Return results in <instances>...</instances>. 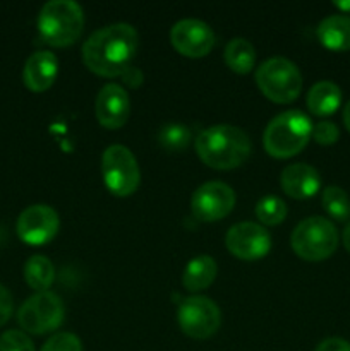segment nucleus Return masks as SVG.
<instances>
[{"label":"nucleus","mask_w":350,"mask_h":351,"mask_svg":"<svg viewBox=\"0 0 350 351\" xmlns=\"http://www.w3.org/2000/svg\"><path fill=\"white\" fill-rule=\"evenodd\" d=\"M137 50V31L130 24L115 23L100 27L82 47L84 65L102 77H117L129 69Z\"/></svg>","instance_id":"obj_1"},{"label":"nucleus","mask_w":350,"mask_h":351,"mask_svg":"<svg viewBox=\"0 0 350 351\" xmlns=\"http://www.w3.org/2000/svg\"><path fill=\"white\" fill-rule=\"evenodd\" d=\"M196 153L209 168L232 170L249 158L250 139L239 127L220 123L196 137Z\"/></svg>","instance_id":"obj_2"},{"label":"nucleus","mask_w":350,"mask_h":351,"mask_svg":"<svg viewBox=\"0 0 350 351\" xmlns=\"http://www.w3.org/2000/svg\"><path fill=\"white\" fill-rule=\"evenodd\" d=\"M311 137V119L301 110H288L268 123L263 134V144L270 156L285 160L301 153Z\"/></svg>","instance_id":"obj_3"},{"label":"nucleus","mask_w":350,"mask_h":351,"mask_svg":"<svg viewBox=\"0 0 350 351\" xmlns=\"http://www.w3.org/2000/svg\"><path fill=\"white\" fill-rule=\"evenodd\" d=\"M84 27V14L72 0H51L38 14V31L45 43L51 47H69L75 43Z\"/></svg>","instance_id":"obj_4"},{"label":"nucleus","mask_w":350,"mask_h":351,"mask_svg":"<svg viewBox=\"0 0 350 351\" xmlns=\"http://www.w3.org/2000/svg\"><path fill=\"white\" fill-rule=\"evenodd\" d=\"M290 243L301 259L318 263L335 252L338 245V232L329 219L323 216H311L295 226Z\"/></svg>","instance_id":"obj_5"},{"label":"nucleus","mask_w":350,"mask_h":351,"mask_svg":"<svg viewBox=\"0 0 350 351\" xmlns=\"http://www.w3.org/2000/svg\"><path fill=\"white\" fill-rule=\"evenodd\" d=\"M256 84L271 101L290 103L301 95L302 75L292 60L285 57H273L257 67Z\"/></svg>","instance_id":"obj_6"},{"label":"nucleus","mask_w":350,"mask_h":351,"mask_svg":"<svg viewBox=\"0 0 350 351\" xmlns=\"http://www.w3.org/2000/svg\"><path fill=\"white\" fill-rule=\"evenodd\" d=\"M102 175L105 187L117 197H127L139 187V165L132 151L122 144H112L103 151Z\"/></svg>","instance_id":"obj_7"},{"label":"nucleus","mask_w":350,"mask_h":351,"mask_svg":"<svg viewBox=\"0 0 350 351\" xmlns=\"http://www.w3.org/2000/svg\"><path fill=\"white\" fill-rule=\"evenodd\" d=\"M64 315V302L57 293L38 291L21 305L17 312V321L24 331L40 336L60 328Z\"/></svg>","instance_id":"obj_8"},{"label":"nucleus","mask_w":350,"mask_h":351,"mask_svg":"<svg viewBox=\"0 0 350 351\" xmlns=\"http://www.w3.org/2000/svg\"><path fill=\"white\" fill-rule=\"evenodd\" d=\"M177 321L182 332L192 339H208L218 331L222 314L208 297H189L180 304Z\"/></svg>","instance_id":"obj_9"},{"label":"nucleus","mask_w":350,"mask_h":351,"mask_svg":"<svg viewBox=\"0 0 350 351\" xmlns=\"http://www.w3.org/2000/svg\"><path fill=\"white\" fill-rule=\"evenodd\" d=\"M60 226L57 211L47 204H33L24 209L16 223L19 239L27 245H45L55 239Z\"/></svg>","instance_id":"obj_10"},{"label":"nucleus","mask_w":350,"mask_h":351,"mask_svg":"<svg viewBox=\"0 0 350 351\" xmlns=\"http://www.w3.org/2000/svg\"><path fill=\"white\" fill-rule=\"evenodd\" d=\"M235 206V194L232 187L223 182H206L199 185L191 199V209L201 221L223 219Z\"/></svg>","instance_id":"obj_11"},{"label":"nucleus","mask_w":350,"mask_h":351,"mask_svg":"<svg viewBox=\"0 0 350 351\" xmlns=\"http://www.w3.org/2000/svg\"><path fill=\"white\" fill-rule=\"evenodd\" d=\"M225 245L230 254L242 261H257L271 249V237L261 225L253 221L237 223L226 232Z\"/></svg>","instance_id":"obj_12"},{"label":"nucleus","mask_w":350,"mask_h":351,"mask_svg":"<svg viewBox=\"0 0 350 351\" xmlns=\"http://www.w3.org/2000/svg\"><path fill=\"white\" fill-rule=\"evenodd\" d=\"M172 47L184 57L199 58L208 55L215 47V33L201 19H180L172 26Z\"/></svg>","instance_id":"obj_13"},{"label":"nucleus","mask_w":350,"mask_h":351,"mask_svg":"<svg viewBox=\"0 0 350 351\" xmlns=\"http://www.w3.org/2000/svg\"><path fill=\"white\" fill-rule=\"evenodd\" d=\"M100 125L105 129H120L130 115V99L120 84H105L100 89L95 103Z\"/></svg>","instance_id":"obj_14"},{"label":"nucleus","mask_w":350,"mask_h":351,"mask_svg":"<svg viewBox=\"0 0 350 351\" xmlns=\"http://www.w3.org/2000/svg\"><path fill=\"white\" fill-rule=\"evenodd\" d=\"M58 72V60L51 51L40 50L27 57L23 71V81L27 89L34 93L47 91L55 82Z\"/></svg>","instance_id":"obj_15"},{"label":"nucleus","mask_w":350,"mask_h":351,"mask_svg":"<svg viewBox=\"0 0 350 351\" xmlns=\"http://www.w3.org/2000/svg\"><path fill=\"white\" fill-rule=\"evenodd\" d=\"M280 185L287 195L294 199L312 197L321 187L318 170L307 163H292L281 171Z\"/></svg>","instance_id":"obj_16"},{"label":"nucleus","mask_w":350,"mask_h":351,"mask_svg":"<svg viewBox=\"0 0 350 351\" xmlns=\"http://www.w3.org/2000/svg\"><path fill=\"white\" fill-rule=\"evenodd\" d=\"M318 38L329 50L350 48V16L333 14L325 17L318 26Z\"/></svg>","instance_id":"obj_17"},{"label":"nucleus","mask_w":350,"mask_h":351,"mask_svg":"<svg viewBox=\"0 0 350 351\" xmlns=\"http://www.w3.org/2000/svg\"><path fill=\"white\" fill-rule=\"evenodd\" d=\"M340 103H342V91L333 81L316 82L307 93V108L318 117L335 113Z\"/></svg>","instance_id":"obj_18"},{"label":"nucleus","mask_w":350,"mask_h":351,"mask_svg":"<svg viewBox=\"0 0 350 351\" xmlns=\"http://www.w3.org/2000/svg\"><path fill=\"white\" fill-rule=\"evenodd\" d=\"M218 266L211 256H198L187 263L182 276V283L189 291L206 290L215 281Z\"/></svg>","instance_id":"obj_19"},{"label":"nucleus","mask_w":350,"mask_h":351,"mask_svg":"<svg viewBox=\"0 0 350 351\" xmlns=\"http://www.w3.org/2000/svg\"><path fill=\"white\" fill-rule=\"evenodd\" d=\"M225 64L237 74H247L256 64V50L246 38H233L225 47Z\"/></svg>","instance_id":"obj_20"},{"label":"nucleus","mask_w":350,"mask_h":351,"mask_svg":"<svg viewBox=\"0 0 350 351\" xmlns=\"http://www.w3.org/2000/svg\"><path fill=\"white\" fill-rule=\"evenodd\" d=\"M55 267L47 256H31L24 264V280L33 290L47 291V288L54 283Z\"/></svg>","instance_id":"obj_21"},{"label":"nucleus","mask_w":350,"mask_h":351,"mask_svg":"<svg viewBox=\"0 0 350 351\" xmlns=\"http://www.w3.org/2000/svg\"><path fill=\"white\" fill-rule=\"evenodd\" d=\"M323 208L331 218L347 221L350 218V197L338 185H329L323 191Z\"/></svg>","instance_id":"obj_22"},{"label":"nucleus","mask_w":350,"mask_h":351,"mask_svg":"<svg viewBox=\"0 0 350 351\" xmlns=\"http://www.w3.org/2000/svg\"><path fill=\"white\" fill-rule=\"evenodd\" d=\"M256 216L264 225H280L287 216V204L277 195H266L256 204Z\"/></svg>","instance_id":"obj_23"},{"label":"nucleus","mask_w":350,"mask_h":351,"mask_svg":"<svg viewBox=\"0 0 350 351\" xmlns=\"http://www.w3.org/2000/svg\"><path fill=\"white\" fill-rule=\"evenodd\" d=\"M191 130L182 123H167L160 130V144L168 151H182L189 144Z\"/></svg>","instance_id":"obj_24"},{"label":"nucleus","mask_w":350,"mask_h":351,"mask_svg":"<svg viewBox=\"0 0 350 351\" xmlns=\"http://www.w3.org/2000/svg\"><path fill=\"white\" fill-rule=\"evenodd\" d=\"M0 351H36L30 336L17 329H10L0 336Z\"/></svg>","instance_id":"obj_25"},{"label":"nucleus","mask_w":350,"mask_h":351,"mask_svg":"<svg viewBox=\"0 0 350 351\" xmlns=\"http://www.w3.org/2000/svg\"><path fill=\"white\" fill-rule=\"evenodd\" d=\"M40 351H82V343L72 332H57L41 346Z\"/></svg>","instance_id":"obj_26"},{"label":"nucleus","mask_w":350,"mask_h":351,"mask_svg":"<svg viewBox=\"0 0 350 351\" xmlns=\"http://www.w3.org/2000/svg\"><path fill=\"white\" fill-rule=\"evenodd\" d=\"M340 137V130L338 127L335 125L333 122L329 120H323V122H318L314 127H312V139L319 144H328L336 143Z\"/></svg>","instance_id":"obj_27"},{"label":"nucleus","mask_w":350,"mask_h":351,"mask_svg":"<svg viewBox=\"0 0 350 351\" xmlns=\"http://www.w3.org/2000/svg\"><path fill=\"white\" fill-rule=\"evenodd\" d=\"M12 295L9 293V290L3 285H0V326L9 321L10 315H12Z\"/></svg>","instance_id":"obj_28"},{"label":"nucleus","mask_w":350,"mask_h":351,"mask_svg":"<svg viewBox=\"0 0 350 351\" xmlns=\"http://www.w3.org/2000/svg\"><path fill=\"white\" fill-rule=\"evenodd\" d=\"M316 351H350V343L342 338H326L319 343Z\"/></svg>","instance_id":"obj_29"},{"label":"nucleus","mask_w":350,"mask_h":351,"mask_svg":"<svg viewBox=\"0 0 350 351\" xmlns=\"http://www.w3.org/2000/svg\"><path fill=\"white\" fill-rule=\"evenodd\" d=\"M343 245H345V249L350 252V223L345 226V230H343Z\"/></svg>","instance_id":"obj_30"},{"label":"nucleus","mask_w":350,"mask_h":351,"mask_svg":"<svg viewBox=\"0 0 350 351\" xmlns=\"http://www.w3.org/2000/svg\"><path fill=\"white\" fill-rule=\"evenodd\" d=\"M343 122H345L347 129H349V132H350V101L347 103L345 108H343Z\"/></svg>","instance_id":"obj_31"},{"label":"nucleus","mask_w":350,"mask_h":351,"mask_svg":"<svg viewBox=\"0 0 350 351\" xmlns=\"http://www.w3.org/2000/svg\"><path fill=\"white\" fill-rule=\"evenodd\" d=\"M335 7H338L343 12L350 14V0H340V2H335Z\"/></svg>","instance_id":"obj_32"}]
</instances>
